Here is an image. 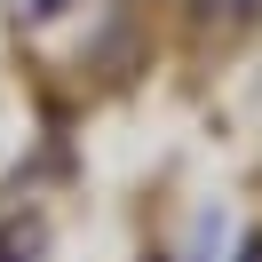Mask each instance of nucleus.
<instances>
[{"instance_id": "nucleus-1", "label": "nucleus", "mask_w": 262, "mask_h": 262, "mask_svg": "<svg viewBox=\"0 0 262 262\" xmlns=\"http://www.w3.org/2000/svg\"><path fill=\"white\" fill-rule=\"evenodd\" d=\"M40 254V223H16V230H0V262H32Z\"/></svg>"}, {"instance_id": "nucleus-2", "label": "nucleus", "mask_w": 262, "mask_h": 262, "mask_svg": "<svg viewBox=\"0 0 262 262\" xmlns=\"http://www.w3.org/2000/svg\"><path fill=\"white\" fill-rule=\"evenodd\" d=\"M238 262H262V238H254V230H246V246H238Z\"/></svg>"}]
</instances>
